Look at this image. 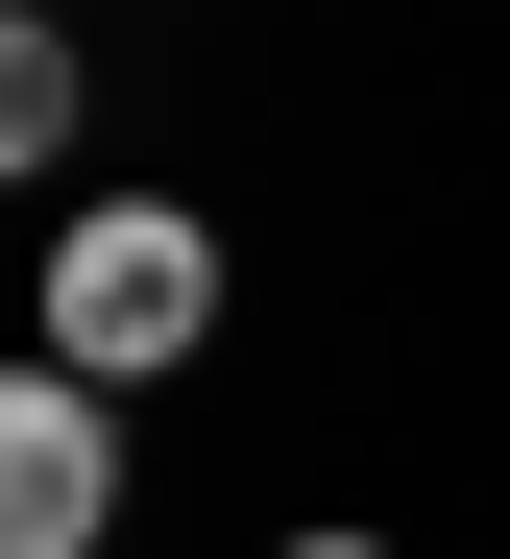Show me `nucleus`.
<instances>
[{
  "mask_svg": "<svg viewBox=\"0 0 510 559\" xmlns=\"http://www.w3.org/2000/svg\"><path fill=\"white\" fill-rule=\"evenodd\" d=\"M194 341H220V219H194V195H73L49 219V365L170 390Z\"/></svg>",
  "mask_w": 510,
  "mask_h": 559,
  "instance_id": "1",
  "label": "nucleus"
},
{
  "mask_svg": "<svg viewBox=\"0 0 510 559\" xmlns=\"http://www.w3.org/2000/svg\"><path fill=\"white\" fill-rule=\"evenodd\" d=\"M97 535H122V390L0 365V559H97Z\"/></svg>",
  "mask_w": 510,
  "mask_h": 559,
  "instance_id": "2",
  "label": "nucleus"
},
{
  "mask_svg": "<svg viewBox=\"0 0 510 559\" xmlns=\"http://www.w3.org/2000/svg\"><path fill=\"white\" fill-rule=\"evenodd\" d=\"M73 122H97L73 25H25V0H0V195H25V170H73Z\"/></svg>",
  "mask_w": 510,
  "mask_h": 559,
  "instance_id": "3",
  "label": "nucleus"
},
{
  "mask_svg": "<svg viewBox=\"0 0 510 559\" xmlns=\"http://www.w3.org/2000/svg\"><path fill=\"white\" fill-rule=\"evenodd\" d=\"M292 559H389V535H292Z\"/></svg>",
  "mask_w": 510,
  "mask_h": 559,
  "instance_id": "4",
  "label": "nucleus"
},
{
  "mask_svg": "<svg viewBox=\"0 0 510 559\" xmlns=\"http://www.w3.org/2000/svg\"><path fill=\"white\" fill-rule=\"evenodd\" d=\"M25 25H73V0H25Z\"/></svg>",
  "mask_w": 510,
  "mask_h": 559,
  "instance_id": "5",
  "label": "nucleus"
}]
</instances>
